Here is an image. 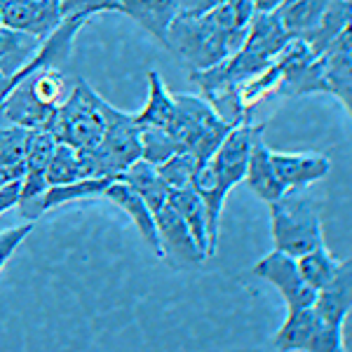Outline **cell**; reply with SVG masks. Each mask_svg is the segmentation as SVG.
Returning a JSON list of instances; mask_svg holds the SVG:
<instances>
[{
  "label": "cell",
  "instance_id": "cell-33",
  "mask_svg": "<svg viewBox=\"0 0 352 352\" xmlns=\"http://www.w3.org/2000/svg\"><path fill=\"white\" fill-rule=\"evenodd\" d=\"M285 0H252L254 14H275Z\"/></svg>",
  "mask_w": 352,
  "mask_h": 352
},
{
  "label": "cell",
  "instance_id": "cell-7",
  "mask_svg": "<svg viewBox=\"0 0 352 352\" xmlns=\"http://www.w3.org/2000/svg\"><path fill=\"white\" fill-rule=\"evenodd\" d=\"M3 26L28 33L38 41H47L61 24L59 0H14L0 3Z\"/></svg>",
  "mask_w": 352,
  "mask_h": 352
},
{
  "label": "cell",
  "instance_id": "cell-20",
  "mask_svg": "<svg viewBox=\"0 0 352 352\" xmlns=\"http://www.w3.org/2000/svg\"><path fill=\"white\" fill-rule=\"evenodd\" d=\"M120 179L129 186V188H134V192L148 204L153 214H155L162 204H167V200H169L167 186L162 184L157 169L148 162L136 160L120 174Z\"/></svg>",
  "mask_w": 352,
  "mask_h": 352
},
{
  "label": "cell",
  "instance_id": "cell-6",
  "mask_svg": "<svg viewBox=\"0 0 352 352\" xmlns=\"http://www.w3.org/2000/svg\"><path fill=\"white\" fill-rule=\"evenodd\" d=\"M252 275L270 282V285L282 294V298H285V303H287V312L312 308V303H315L317 292L305 285V280L298 272L296 258L287 256V254L272 249L268 256H263L254 263Z\"/></svg>",
  "mask_w": 352,
  "mask_h": 352
},
{
  "label": "cell",
  "instance_id": "cell-24",
  "mask_svg": "<svg viewBox=\"0 0 352 352\" xmlns=\"http://www.w3.org/2000/svg\"><path fill=\"white\" fill-rule=\"evenodd\" d=\"M155 169L160 174L162 184L167 186V190L172 192V190L192 188V181H195V174L200 169V162L188 151H181L169 157V160H164L162 164H157Z\"/></svg>",
  "mask_w": 352,
  "mask_h": 352
},
{
  "label": "cell",
  "instance_id": "cell-17",
  "mask_svg": "<svg viewBox=\"0 0 352 352\" xmlns=\"http://www.w3.org/2000/svg\"><path fill=\"white\" fill-rule=\"evenodd\" d=\"M176 113V99L167 89L162 76L157 71H148V99L146 106L139 113H134L139 127H157L167 129L169 122L174 120Z\"/></svg>",
  "mask_w": 352,
  "mask_h": 352
},
{
  "label": "cell",
  "instance_id": "cell-3",
  "mask_svg": "<svg viewBox=\"0 0 352 352\" xmlns=\"http://www.w3.org/2000/svg\"><path fill=\"white\" fill-rule=\"evenodd\" d=\"M268 209L275 252L298 258L324 244L320 212L310 197L300 195V190L285 192L275 202H268Z\"/></svg>",
  "mask_w": 352,
  "mask_h": 352
},
{
  "label": "cell",
  "instance_id": "cell-21",
  "mask_svg": "<svg viewBox=\"0 0 352 352\" xmlns=\"http://www.w3.org/2000/svg\"><path fill=\"white\" fill-rule=\"evenodd\" d=\"M169 204L179 212V217L186 221L190 228L192 237H195L197 247L209 258V230H207V209H204L202 197L197 195L195 188L172 190L169 192Z\"/></svg>",
  "mask_w": 352,
  "mask_h": 352
},
{
  "label": "cell",
  "instance_id": "cell-13",
  "mask_svg": "<svg viewBox=\"0 0 352 352\" xmlns=\"http://www.w3.org/2000/svg\"><path fill=\"white\" fill-rule=\"evenodd\" d=\"M350 308H352V265L345 258L336 280L317 292L315 303H312V312L322 322H327V324L343 327L345 317L350 315Z\"/></svg>",
  "mask_w": 352,
  "mask_h": 352
},
{
  "label": "cell",
  "instance_id": "cell-34",
  "mask_svg": "<svg viewBox=\"0 0 352 352\" xmlns=\"http://www.w3.org/2000/svg\"><path fill=\"white\" fill-rule=\"evenodd\" d=\"M10 122H5L3 118H0V139H3V132H5V127H8Z\"/></svg>",
  "mask_w": 352,
  "mask_h": 352
},
{
  "label": "cell",
  "instance_id": "cell-35",
  "mask_svg": "<svg viewBox=\"0 0 352 352\" xmlns=\"http://www.w3.org/2000/svg\"><path fill=\"white\" fill-rule=\"evenodd\" d=\"M0 3H14V0H0Z\"/></svg>",
  "mask_w": 352,
  "mask_h": 352
},
{
  "label": "cell",
  "instance_id": "cell-15",
  "mask_svg": "<svg viewBox=\"0 0 352 352\" xmlns=\"http://www.w3.org/2000/svg\"><path fill=\"white\" fill-rule=\"evenodd\" d=\"M43 43L45 41H38L28 33L14 31L10 26H0V76L8 78V80L14 78L38 54Z\"/></svg>",
  "mask_w": 352,
  "mask_h": 352
},
{
  "label": "cell",
  "instance_id": "cell-9",
  "mask_svg": "<svg viewBox=\"0 0 352 352\" xmlns=\"http://www.w3.org/2000/svg\"><path fill=\"white\" fill-rule=\"evenodd\" d=\"M324 94H333L345 111H352V41L350 28L343 31L329 47L317 56Z\"/></svg>",
  "mask_w": 352,
  "mask_h": 352
},
{
  "label": "cell",
  "instance_id": "cell-30",
  "mask_svg": "<svg viewBox=\"0 0 352 352\" xmlns=\"http://www.w3.org/2000/svg\"><path fill=\"white\" fill-rule=\"evenodd\" d=\"M223 3L226 0H176V8L179 16H204Z\"/></svg>",
  "mask_w": 352,
  "mask_h": 352
},
{
  "label": "cell",
  "instance_id": "cell-29",
  "mask_svg": "<svg viewBox=\"0 0 352 352\" xmlns=\"http://www.w3.org/2000/svg\"><path fill=\"white\" fill-rule=\"evenodd\" d=\"M31 230H33V226L24 223V226H16V228L0 232V270H3V265L8 263L10 256H12V254L16 252V247L26 240Z\"/></svg>",
  "mask_w": 352,
  "mask_h": 352
},
{
  "label": "cell",
  "instance_id": "cell-4",
  "mask_svg": "<svg viewBox=\"0 0 352 352\" xmlns=\"http://www.w3.org/2000/svg\"><path fill=\"white\" fill-rule=\"evenodd\" d=\"M101 96L87 80L78 78L71 94L54 109L47 122V132L56 144H66L76 151L94 148L104 136V113H101Z\"/></svg>",
  "mask_w": 352,
  "mask_h": 352
},
{
  "label": "cell",
  "instance_id": "cell-8",
  "mask_svg": "<svg viewBox=\"0 0 352 352\" xmlns=\"http://www.w3.org/2000/svg\"><path fill=\"white\" fill-rule=\"evenodd\" d=\"M153 219H155L157 237H160L162 258L179 261V263H184V265H202L204 261H207L204 252L197 247L190 228L186 226V221L179 217V212L169 204V200L153 214Z\"/></svg>",
  "mask_w": 352,
  "mask_h": 352
},
{
  "label": "cell",
  "instance_id": "cell-14",
  "mask_svg": "<svg viewBox=\"0 0 352 352\" xmlns=\"http://www.w3.org/2000/svg\"><path fill=\"white\" fill-rule=\"evenodd\" d=\"M118 12L132 16L153 38L164 45L172 21L179 16L176 0H118Z\"/></svg>",
  "mask_w": 352,
  "mask_h": 352
},
{
  "label": "cell",
  "instance_id": "cell-19",
  "mask_svg": "<svg viewBox=\"0 0 352 352\" xmlns=\"http://www.w3.org/2000/svg\"><path fill=\"white\" fill-rule=\"evenodd\" d=\"M352 19V3L350 0H331L327 8V12L322 14V19L317 21V26L312 28L308 36L303 38L312 50V54L320 56L324 50L331 45L343 31L350 28Z\"/></svg>",
  "mask_w": 352,
  "mask_h": 352
},
{
  "label": "cell",
  "instance_id": "cell-32",
  "mask_svg": "<svg viewBox=\"0 0 352 352\" xmlns=\"http://www.w3.org/2000/svg\"><path fill=\"white\" fill-rule=\"evenodd\" d=\"M21 176H24V162L14 164V167H0V188L12 181H21Z\"/></svg>",
  "mask_w": 352,
  "mask_h": 352
},
{
  "label": "cell",
  "instance_id": "cell-5",
  "mask_svg": "<svg viewBox=\"0 0 352 352\" xmlns=\"http://www.w3.org/2000/svg\"><path fill=\"white\" fill-rule=\"evenodd\" d=\"M176 113L169 122L167 132L181 146V151H188L197 162L204 164L217 153L221 141L230 132V124L217 116V111L195 94H174Z\"/></svg>",
  "mask_w": 352,
  "mask_h": 352
},
{
  "label": "cell",
  "instance_id": "cell-1",
  "mask_svg": "<svg viewBox=\"0 0 352 352\" xmlns=\"http://www.w3.org/2000/svg\"><path fill=\"white\" fill-rule=\"evenodd\" d=\"M265 124H254L244 120L226 134L212 157L200 164L192 181V188L202 197L204 209H207V230H209V256L217 254L219 242V219L223 212V202L228 192L244 181L247 162L252 155V148L258 139H263Z\"/></svg>",
  "mask_w": 352,
  "mask_h": 352
},
{
  "label": "cell",
  "instance_id": "cell-12",
  "mask_svg": "<svg viewBox=\"0 0 352 352\" xmlns=\"http://www.w3.org/2000/svg\"><path fill=\"white\" fill-rule=\"evenodd\" d=\"M101 197H106V200L113 202L116 207H120L122 212L132 219V223L136 226V230L141 232V237L146 240V244L151 247V252L155 254V256L162 258V247H160V237H157V228H155L153 212H151L148 204L136 195L134 188H129L122 179H116L109 188L104 190V195H101Z\"/></svg>",
  "mask_w": 352,
  "mask_h": 352
},
{
  "label": "cell",
  "instance_id": "cell-10",
  "mask_svg": "<svg viewBox=\"0 0 352 352\" xmlns=\"http://www.w3.org/2000/svg\"><path fill=\"white\" fill-rule=\"evenodd\" d=\"M270 162L285 192L303 190L305 186L324 179L331 169L329 157L320 153H277L270 151Z\"/></svg>",
  "mask_w": 352,
  "mask_h": 352
},
{
  "label": "cell",
  "instance_id": "cell-16",
  "mask_svg": "<svg viewBox=\"0 0 352 352\" xmlns=\"http://www.w3.org/2000/svg\"><path fill=\"white\" fill-rule=\"evenodd\" d=\"M244 181L263 202H275L277 197L285 195V188L277 181V174L270 162V148L265 146L263 139H258L252 148L247 162V172H244Z\"/></svg>",
  "mask_w": 352,
  "mask_h": 352
},
{
  "label": "cell",
  "instance_id": "cell-22",
  "mask_svg": "<svg viewBox=\"0 0 352 352\" xmlns=\"http://www.w3.org/2000/svg\"><path fill=\"white\" fill-rule=\"evenodd\" d=\"M343 263L345 261L333 256L324 244L296 258L300 277H303L305 285L312 287L315 292H320V289L331 285V282L336 280V275L340 272V268H343Z\"/></svg>",
  "mask_w": 352,
  "mask_h": 352
},
{
  "label": "cell",
  "instance_id": "cell-11",
  "mask_svg": "<svg viewBox=\"0 0 352 352\" xmlns=\"http://www.w3.org/2000/svg\"><path fill=\"white\" fill-rule=\"evenodd\" d=\"M31 76V73H28ZM28 76L24 80H19L12 87V92L0 101V118L10 124H16V127L24 129H45L52 118L54 109L52 106H45L41 99L36 96L31 87V80Z\"/></svg>",
  "mask_w": 352,
  "mask_h": 352
},
{
  "label": "cell",
  "instance_id": "cell-23",
  "mask_svg": "<svg viewBox=\"0 0 352 352\" xmlns=\"http://www.w3.org/2000/svg\"><path fill=\"white\" fill-rule=\"evenodd\" d=\"M113 181L116 179H80V181H73V184H66V186H50V188L43 192L41 212L45 214L52 207H61V204L78 202V200H87V197H101Z\"/></svg>",
  "mask_w": 352,
  "mask_h": 352
},
{
  "label": "cell",
  "instance_id": "cell-27",
  "mask_svg": "<svg viewBox=\"0 0 352 352\" xmlns=\"http://www.w3.org/2000/svg\"><path fill=\"white\" fill-rule=\"evenodd\" d=\"M303 352H348L343 343V327L327 324L315 315V327L305 340Z\"/></svg>",
  "mask_w": 352,
  "mask_h": 352
},
{
  "label": "cell",
  "instance_id": "cell-18",
  "mask_svg": "<svg viewBox=\"0 0 352 352\" xmlns=\"http://www.w3.org/2000/svg\"><path fill=\"white\" fill-rule=\"evenodd\" d=\"M329 3L331 0H285L275 14L289 38L303 41L327 12Z\"/></svg>",
  "mask_w": 352,
  "mask_h": 352
},
{
  "label": "cell",
  "instance_id": "cell-26",
  "mask_svg": "<svg viewBox=\"0 0 352 352\" xmlns=\"http://www.w3.org/2000/svg\"><path fill=\"white\" fill-rule=\"evenodd\" d=\"M176 153H181V146L172 139L167 129L141 127V160L144 162L157 167Z\"/></svg>",
  "mask_w": 352,
  "mask_h": 352
},
{
  "label": "cell",
  "instance_id": "cell-25",
  "mask_svg": "<svg viewBox=\"0 0 352 352\" xmlns=\"http://www.w3.org/2000/svg\"><path fill=\"white\" fill-rule=\"evenodd\" d=\"M80 160H78V151L66 144H56L52 151V157L45 169V181L47 186H66L73 181H80Z\"/></svg>",
  "mask_w": 352,
  "mask_h": 352
},
{
  "label": "cell",
  "instance_id": "cell-31",
  "mask_svg": "<svg viewBox=\"0 0 352 352\" xmlns=\"http://www.w3.org/2000/svg\"><path fill=\"white\" fill-rule=\"evenodd\" d=\"M19 192H21V181H12V184L0 188V214L19 204Z\"/></svg>",
  "mask_w": 352,
  "mask_h": 352
},
{
  "label": "cell",
  "instance_id": "cell-2",
  "mask_svg": "<svg viewBox=\"0 0 352 352\" xmlns=\"http://www.w3.org/2000/svg\"><path fill=\"white\" fill-rule=\"evenodd\" d=\"M247 28L223 3L204 16H176L164 45L179 56L181 64L190 68V73L207 71L240 50Z\"/></svg>",
  "mask_w": 352,
  "mask_h": 352
},
{
  "label": "cell",
  "instance_id": "cell-28",
  "mask_svg": "<svg viewBox=\"0 0 352 352\" xmlns=\"http://www.w3.org/2000/svg\"><path fill=\"white\" fill-rule=\"evenodd\" d=\"M61 21L64 19H92L101 12H118V0H59Z\"/></svg>",
  "mask_w": 352,
  "mask_h": 352
}]
</instances>
